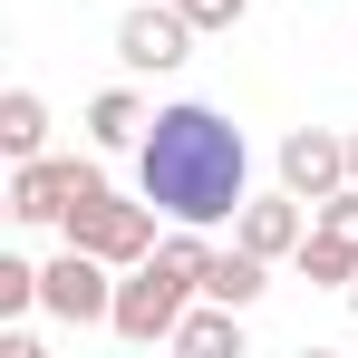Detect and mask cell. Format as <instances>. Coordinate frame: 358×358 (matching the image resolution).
<instances>
[{"label": "cell", "instance_id": "obj_1", "mask_svg": "<svg viewBox=\"0 0 358 358\" xmlns=\"http://www.w3.org/2000/svg\"><path fill=\"white\" fill-rule=\"evenodd\" d=\"M136 194H155L165 223H203V233L233 223L252 203V145H242V126L223 107H203V97L155 107L145 136H136Z\"/></svg>", "mask_w": 358, "mask_h": 358}, {"label": "cell", "instance_id": "obj_2", "mask_svg": "<svg viewBox=\"0 0 358 358\" xmlns=\"http://www.w3.org/2000/svg\"><path fill=\"white\" fill-rule=\"evenodd\" d=\"M203 262H213L203 223H175V233H165V242H155V252L117 281V320H107V329H117L126 349H165V339H175V320L203 300Z\"/></svg>", "mask_w": 358, "mask_h": 358}, {"label": "cell", "instance_id": "obj_3", "mask_svg": "<svg viewBox=\"0 0 358 358\" xmlns=\"http://www.w3.org/2000/svg\"><path fill=\"white\" fill-rule=\"evenodd\" d=\"M155 213H165L155 194H117V184L97 175L87 194H78V203H68V223H59V233H68V242H87L97 262H117V271H136V262L155 252Z\"/></svg>", "mask_w": 358, "mask_h": 358}, {"label": "cell", "instance_id": "obj_4", "mask_svg": "<svg viewBox=\"0 0 358 358\" xmlns=\"http://www.w3.org/2000/svg\"><path fill=\"white\" fill-rule=\"evenodd\" d=\"M107 271H117V262H97L87 242H68L59 262L39 271V310H49L59 329H107V320H117V281H107Z\"/></svg>", "mask_w": 358, "mask_h": 358}, {"label": "cell", "instance_id": "obj_5", "mask_svg": "<svg viewBox=\"0 0 358 358\" xmlns=\"http://www.w3.org/2000/svg\"><path fill=\"white\" fill-rule=\"evenodd\" d=\"M194 39H203V29L184 20L175 0H145V10H126V20H117V59L136 68V78H165V68H184V59H194Z\"/></svg>", "mask_w": 358, "mask_h": 358}, {"label": "cell", "instance_id": "obj_6", "mask_svg": "<svg viewBox=\"0 0 358 358\" xmlns=\"http://www.w3.org/2000/svg\"><path fill=\"white\" fill-rule=\"evenodd\" d=\"M97 184L87 155H29V165H10V213L20 223H68V203Z\"/></svg>", "mask_w": 358, "mask_h": 358}, {"label": "cell", "instance_id": "obj_7", "mask_svg": "<svg viewBox=\"0 0 358 358\" xmlns=\"http://www.w3.org/2000/svg\"><path fill=\"white\" fill-rule=\"evenodd\" d=\"M281 184L320 213V203L349 184V136H329V126H291V136H281Z\"/></svg>", "mask_w": 358, "mask_h": 358}, {"label": "cell", "instance_id": "obj_8", "mask_svg": "<svg viewBox=\"0 0 358 358\" xmlns=\"http://www.w3.org/2000/svg\"><path fill=\"white\" fill-rule=\"evenodd\" d=\"M233 242L262 252V262H291L300 242H310V203H300L291 184H281V194H252V203L233 213Z\"/></svg>", "mask_w": 358, "mask_h": 358}, {"label": "cell", "instance_id": "obj_9", "mask_svg": "<svg viewBox=\"0 0 358 358\" xmlns=\"http://www.w3.org/2000/svg\"><path fill=\"white\" fill-rule=\"evenodd\" d=\"M165 349H184V358H242V310H233V300H203V310H184Z\"/></svg>", "mask_w": 358, "mask_h": 358}, {"label": "cell", "instance_id": "obj_10", "mask_svg": "<svg viewBox=\"0 0 358 358\" xmlns=\"http://www.w3.org/2000/svg\"><path fill=\"white\" fill-rule=\"evenodd\" d=\"M271 291V262H262V252H213V262H203V300H233V310H252V300Z\"/></svg>", "mask_w": 358, "mask_h": 358}, {"label": "cell", "instance_id": "obj_11", "mask_svg": "<svg viewBox=\"0 0 358 358\" xmlns=\"http://www.w3.org/2000/svg\"><path fill=\"white\" fill-rule=\"evenodd\" d=\"M0 155H10V165L49 155V107H39V87H10V97H0Z\"/></svg>", "mask_w": 358, "mask_h": 358}, {"label": "cell", "instance_id": "obj_12", "mask_svg": "<svg viewBox=\"0 0 358 358\" xmlns=\"http://www.w3.org/2000/svg\"><path fill=\"white\" fill-rule=\"evenodd\" d=\"M136 136H145V97H136V87H97V97H87V145L117 155V145H136Z\"/></svg>", "mask_w": 358, "mask_h": 358}, {"label": "cell", "instance_id": "obj_13", "mask_svg": "<svg viewBox=\"0 0 358 358\" xmlns=\"http://www.w3.org/2000/svg\"><path fill=\"white\" fill-rule=\"evenodd\" d=\"M291 271H300V281H320V291H349V281H358V252H349V242H329L320 223H310V242L291 252Z\"/></svg>", "mask_w": 358, "mask_h": 358}, {"label": "cell", "instance_id": "obj_14", "mask_svg": "<svg viewBox=\"0 0 358 358\" xmlns=\"http://www.w3.org/2000/svg\"><path fill=\"white\" fill-rule=\"evenodd\" d=\"M20 310H39V271L20 252H0V320H20Z\"/></svg>", "mask_w": 358, "mask_h": 358}, {"label": "cell", "instance_id": "obj_15", "mask_svg": "<svg viewBox=\"0 0 358 358\" xmlns=\"http://www.w3.org/2000/svg\"><path fill=\"white\" fill-rule=\"evenodd\" d=\"M310 223H320L329 242H349V252H358V184H339V194H329V203H320Z\"/></svg>", "mask_w": 358, "mask_h": 358}, {"label": "cell", "instance_id": "obj_16", "mask_svg": "<svg viewBox=\"0 0 358 358\" xmlns=\"http://www.w3.org/2000/svg\"><path fill=\"white\" fill-rule=\"evenodd\" d=\"M349 184H358V126H349Z\"/></svg>", "mask_w": 358, "mask_h": 358}, {"label": "cell", "instance_id": "obj_17", "mask_svg": "<svg viewBox=\"0 0 358 358\" xmlns=\"http://www.w3.org/2000/svg\"><path fill=\"white\" fill-rule=\"evenodd\" d=\"M349 310H358V281H349Z\"/></svg>", "mask_w": 358, "mask_h": 358}]
</instances>
